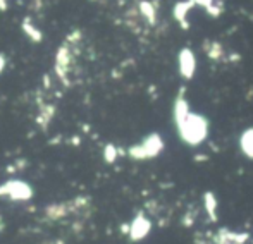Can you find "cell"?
Masks as SVG:
<instances>
[{"instance_id":"6","label":"cell","mask_w":253,"mask_h":244,"mask_svg":"<svg viewBox=\"0 0 253 244\" xmlns=\"http://www.w3.org/2000/svg\"><path fill=\"white\" fill-rule=\"evenodd\" d=\"M179 69L181 74L184 76L186 79H190L195 72V57L190 50H183L179 54Z\"/></svg>"},{"instance_id":"12","label":"cell","mask_w":253,"mask_h":244,"mask_svg":"<svg viewBox=\"0 0 253 244\" xmlns=\"http://www.w3.org/2000/svg\"><path fill=\"white\" fill-rule=\"evenodd\" d=\"M191 5H193V2H184V3H177V5H176V10H174V14H176V17L181 21V24L184 23V16H186V12L190 10Z\"/></svg>"},{"instance_id":"14","label":"cell","mask_w":253,"mask_h":244,"mask_svg":"<svg viewBox=\"0 0 253 244\" xmlns=\"http://www.w3.org/2000/svg\"><path fill=\"white\" fill-rule=\"evenodd\" d=\"M141 12L145 14V17L150 21V23H153V19H155V9H152V5H150L148 2H141Z\"/></svg>"},{"instance_id":"9","label":"cell","mask_w":253,"mask_h":244,"mask_svg":"<svg viewBox=\"0 0 253 244\" xmlns=\"http://www.w3.org/2000/svg\"><path fill=\"white\" fill-rule=\"evenodd\" d=\"M205 206H207V212H208V215L212 217V220H215L217 218V212H215V206H217V201H215V196L212 194V192H207L205 194Z\"/></svg>"},{"instance_id":"2","label":"cell","mask_w":253,"mask_h":244,"mask_svg":"<svg viewBox=\"0 0 253 244\" xmlns=\"http://www.w3.org/2000/svg\"><path fill=\"white\" fill-rule=\"evenodd\" d=\"M0 198H7L16 203L29 201L33 198V188L21 179H7L0 184Z\"/></svg>"},{"instance_id":"13","label":"cell","mask_w":253,"mask_h":244,"mask_svg":"<svg viewBox=\"0 0 253 244\" xmlns=\"http://www.w3.org/2000/svg\"><path fill=\"white\" fill-rule=\"evenodd\" d=\"M207 54L210 58H214V60H217V58H221L222 55V47L219 43H215V41H212L210 47L207 48Z\"/></svg>"},{"instance_id":"5","label":"cell","mask_w":253,"mask_h":244,"mask_svg":"<svg viewBox=\"0 0 253 244\" xmlns=\"http://www.w3.org/2000/svg\"><path fill=\"white\" fill-rule=\"evenodd\" d=\"M71 60H73V55H71L69 48L67 47H60L59 52H57L56 57V74L66 82V76H67V69L71 65Z\"/></svg>"},{"instance_id":"4","label":"cell","mask_w":253,"mask_h":244,"mask_svg":"<svg viewBox=\"0 0 253 244\" xmlns=\"http://www.w3.org/2000/svg\"><path fill=\"white\" fill-rule=\"evenodd\" d=\"M150 227H152V223L145 215H141V213L136 215L135 220L129 223V237H131V241H140L146 237V234L150 232Z\"/></svg>"},{"instance_id":"1","label":"cell","mask_w":253,"mask_h":244,"mask_svg":"<svg viewBox=\"0 0 253 244\" xmlns=\"http://www.w3.org/2000/svg\"><path fill=\"white\" fill-rule=\"evenodd\" d=\"M177 129H179V136L184 143L198 144L205 139V136H207L208 124L203 117L190 113V115H188L186 119L177 126Z\"/></svg>"},{"instance_id":"11","label":"cell","mask_w":253,"mask_h":244,"mask_svg":"<svg viewBox=\"0 0 253 244\" xmlns=\"http://www.w3.org/2000/svg\"><path fill=\"white\" fill-rule=\"evenodd\" d=\"M119 150L114 146V144H107V146L104 148V160L107 162V163H114L115 158L119 157Z\"/></svg>"},{"instance_id":"3","label":"cell","mask_w":253,"mask_h":244,"mask_svg":"<svg viewBox=\"0 0 253 244\" xmlns=\"http://www.w3.org/2000/svg\"><path fill=\"white\" fill-rule=\"evenodd\" d=\"M164 143L162 137L159 134H150L146 136L141 143L135 144L128 150V155L133 160H146V158H153L162 151Z\"/></svg>"},{"instance_id":"17","label":"cell","mask_w":253,"mask_h":244,"mask_svg":"<svg viewBox=\"0 0 253 244\" xmlns=\"http://www.w3.org/2000/svg\"><path fill=\"white\" fill-rule=\"evenodd\" d=\"M4 230H5V222L2 218V215H0V232H4Z\"/></svg>"},{"instance_id":"15","label":"cell","mask_w":253,"mask_h":244,"mask_svg":"<svg viewBox=\"0 0 253 244\" xmlns=\"http://www.w3.org/2000/svg\"><path fill=\"white\" fill-rule=\"evenodd\" d=\"M43 244H66L62 239H52V241H45Z\"/></svg>"},{"instance_id":"7","label":"cell","mask_w":253,"mask_h":244,"mask_svg":"<svg viewBox=\"0 0 253 244\" xmlns=\"http://www.w3.org/2000/svg\"><path fill=\"white\" fill-rule=\"evenodd\" d=\"M54 112H56V107H54V105H42V107H40L38 117H36V124H38L42 129H45V127L49 126L50 120H52Z\"/></svg>"},{"instance_id":"8","label":"cell","mask_w":253,"mask_h":244,"mask_svg":"<svg viewBox=\"0 0 253 244\" xmlns=\"http://www.w3.org/2000/svg\"><path fill=\"white\" fill-rule=\"evenodd\" d=\"M239 146L246 157L253 158V129H246L239 137Z\"/></svg>"},{"instance_id":"16","label":"cell","mask_w":253,"mask_h":244,"mask_svg":"<svg viewBox=\"0 0 253 244\" xmlns=\"http://www.w3.org/2000/svg\"><path fill=\"white\" fill-rule=\"evenodd\" d=\"M4 67H5V58L2 57V55H0V72L4 71Z\"/></svg>"},{"instance_id":"10","label":"cell","mask_w":253,"mask_h":244,"mask_svg":"<svg viewBox=\"0 0 253 244\" xmlns=\"http://www.w3.org/2000/svg\"><path fill=\"white\" fill-rule=\"evenodd\" d=\"M23 29H25V33L28 34L29 38H31L33 41H42V33H40L38 29H36L35 26H33L29 21H26V23H23Z\"/></svg>"}]
</instances>
